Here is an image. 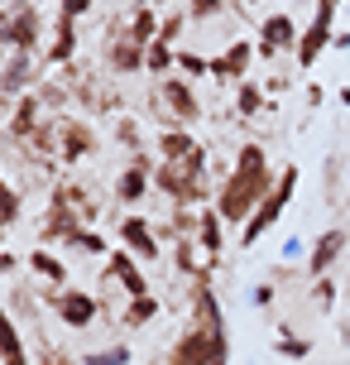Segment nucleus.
I'll list each match as a JSON object with an SVG mask.
<instances>
[{
	"label": "nucleus",
	"mask_w": 350,
	"mask_h": 365,
	"mask_svg": "<svg viewBox=\"0 0 350 365\" xmlns=\"http://www.w3.org/2000/svg\"><path fill=\"white\" fill-rule=\"evenodd\" d=\"M274 168H269V154H264V145H240L235 154V168L226 173V182L216 187V212H221V221H245L255 217L259 207H264V197L274 192Z\"/></svg>",
	"instance_id": "f257e3e1"
},
{
	"label": "nucleus",
	"mask_w": 350,
	"mask_h": 365,
	"mask_svg": "<svg viewBox=\"0 0 350 365\" xmlns=\"http://www.w3.org/2000/svg\"><path fill=\"white\" fill-rule=\"evenodd\" d=\"M293 192H297V164H283L278 168V182H274V192L264 197V207H259L255 217L245 221V231H240V245H259V236L274 226L283 212H288V202H293Z\"/></svg>",
	"instance_id": "f03ea898"
},
{
	"label": "nucleus",
	"mask_w": 350,
	"mask_h": 365,
	"mask_svg": "<svg viewBox=\"0 0 350 365\" xmlns=\"http://www.w3.org/2000/svg\"><path fill=\"white\" fill-rule=\"evenodd\" d=\"M0 34H5V43H10V53H34L38 34H43V19H38L34 0H19V5H10V10H0Z\"/></svg>",
	"instance_id": "7ed1b4c3"
},
{
	"label": "nucleus",
	"mask_w": 350,
	"mask_h": 365,
	"mask_svg": "<svg viewBox=\"0 0 350 365\" xmlns=\"http://www.w3.org/2000/svg\"><path fill=\"white\" fill-rule=\"evenodd\" d=\"M332 24H336V5H332V0H317L312 24L297 34V68H312L317 58L332 48Z\"/></svg>",
	"instance_id": "20e7f679"
},
{
	"label": "nucleus",
	"mask_w": 350,
	"mask_h": 365,
	"mask_svg": "<svg viewBox=\"0 0 350 365\" xmlns=\"http://www.w3.org/2000/svg\"><path fill=\"white\" fill-rule=\"evenodd\" d=\"M159 101L173 110V120H178V125H197V120H202V101H197V87H192L187 77H178V73L159 82Z\"/></svg>",
	"instance_id": "39448f33"
},
{
	"label": "nucleus",
	"mask_w": 350,
	"mask_h": 365,
	"mask_svg": "<svg viewBox=\"0 0 350 365\" xmlns=\"http://www.w3.org/2000/svg\"><path fill=\"white\" fill-rule=\"evenodd\" d=\"M154 159L149 154H134L125 168H120V178H115V197L125 202V207H139L149 197V187H154Z\"/></svg>",
	"instance_id": "423d86ee"
},
{
	"label": "nucleus",
	"mask_w": 350,
	"mask_h": 365,
	"mask_svg": "<svg viewBox=\"0 0 350 365\" xmlns=\"http://www.w3.org/2000/svg\"><path fill=\"white\" fill-rule=\"evenodd\" d=\"M53 312H58V322H63V327L82 331V327H92V322H96L101 303H96L92 293H82V289H58L53 293Z\"/></svg>",
	"instance_id": "0eeeda50"
},
{
	"label": "nucleus",
	"mask_w": 350,
	"mask_h": 365,
	"mask_svg": "<svg viewBox=\"0 0 350 365\" xmlns=\"http://www.w3.org/2000/svg\"><path fill=\"white\" fill-rule=\"evenodd\" d=\"M346 245H350V231L327 226V231L312 240V250H307V274H312V279H327V274L336 269V259L346 255Z\"/></svg>",
	"instance_id": "6e6552de"
},
{
	"label": "nucleus",
	"mask_w": 350,
	"mask_h": 365,
	"mask_svg": "<svg viewBox=\"0 0 350 365\" xmlns=\"http://www.w3.org/2000/svg\"><path fill=\"white\" fill-rule=\"evenodd\" d=\"M283 48H297V24H293V15H264L255 53L259 58H278Z\"/></svg>",
	"instance_id": "1a4fd4ad"
},
{
	"label": "nucleus",
	"mask_w": 350,
	"mask_h": 365,
	"mask_svg": "<svg viewBox=\"0 0 350 365\" xmlns=\"http://www.w3.org/2000/svg\"><path fill=\"white\" fill-rule=\"evenodd\" d=\"M120 245H125L134 259H159V231H154L139 212H129V217L120 221Z\"/></svg>",
	"instance_id": "9d476101"
},
{
	"label": "nucleus",
	"mask_w": 350,
	"mask_h": 365,
	"mask_svg": "<svg viewBox=\"0 0 350 365\" xmlns=\"http://www.w3.org/2000/svg\"><path fill=\"white\" fill-rule=\"evenodd\" d=\"M92 149H96V135H92L87 120H63V125H58V154H63L68 164H82Z\"/></svg>",
	"instance_id": "9b49d317"
},
{
	"label": "nucleus",
	"mask_w": 350,
	"mask_h": 365,
	"mask_svg": "<svg viewBox=\"0 0 350 365\" xmlns=\"http://www.w3.org/2000/svg\"><path fill=\"white\" fill-rule=\"evenodd\" d=\"M106 274H111V279H120V289H125L129 298H144V293H149V284H144V269L134 264V255H129L125 245H115L111 255H106Z\"/></svg>",
	"instance_id": "f8f14e48"
},
{
	"label": "nucleus",
	"mask_w": 350,
	"mask_h": 365,
	"mask_svg": "<svg viewBox=\"0 0 350 365\" xmlns=\"http://www.w3.org/2000/svg\"><path fill=\"white\" fill-rule=\"evenodd\" d=\"M226 221L216 207H202L197 212V245H202V255L211 259V264H221V250H226V231H221Z\"/></svg>",
	"instance_id": "ddd939ff"
},
{
	"label": "nucleus",
	"mask_w": 350,
	"mask_h": 365,
	"mask_svg": "<svg viewBox=\"0 0 350 365\" xmlns=\"http://www.w3.org/2000/svg\"><path fill=\"white\" fill-rule=\"evenodd\" d=\"M255 63V43H230L221 58H211V77L216 82H240Z\"/></svg>",
	"instance_id": "4468645a"
},
{
	"label": "nucleus",
	"mask_w": 350,
	"mask_h": 365,
	"mask_svg": "<svg viewBox=\"0 0 350 365\" xmlns=\"http://www.w3.org/2000/svg\"><path fill=\"white\" fill-rule=\"evenodd\" d=\"M38 110H43V96H34V91H29V96H19V101H15V115H10V125H5V135L24 145V140L38 130Z\"/></svg>",
	"instance_id": "2eb2a0df"
},
{
	"label": "nucleus",
	"mask_w": 350,
	"mask_h": 365,
	"mask_svg": "<svg viewBox=\"0 0 350 365\" xmlns=\"http://www.w3.org/2000/svg\"><path fill=\"white\" fill-rule=\"evenodd\" d=\"M0 365H29V351H24V336H19L15 317L0 308Z\"/></svg>",
	"instance_id": "dca6fc26"
},
{
	"label": "nucleus",
	"mask_w": 350,
	"mask_h": 365,
	"mask_svg": "<svg viewBox=\"0 0 350 365\" xmlns=\"http://www.w3.org/2000/svg\"><path fill=\"white\" fill-rule=\"evenodd\" d=\"M34 77V58L29 53H10L5 68H0V91L5 96H24V82Z\"/></svg>",
	"instance_id": "f3484780"
},
{
	"label": "nucleus",
	"mask_w": 350,
	"mask_h": 365,
	"mask_svg": "<svg viewBox=\"0 0 350 365\" xmlns=\"http://www.w3.org/2000/svg\"><path fill=\"white\" fill-rule=\"evenodd\" d=\"M106 68L111 73H144V48L134 38H115L111 48H106Z\"/></svg>",
	"instance_id": "a211bd4d"
},
{
	"label": "nucleus",
	"mask_w": 350,
	"mask_h": 365,
	"mask_svg": "<svg viewBox=\"0 0 350 365\" xmlns=\"http://www.w3.org/2000/svg\"><path fill=\"white\" fill-rule=\"evenodd\" d=\"M192 149H197V140H192V130H187V125H168L164 135H159V154H164V164H183Z\"/></svg>",
	"instance_id": "6ab92c4d"
},
{
	"label": "nucleus",
	"mask_w": 350,
	"mask_h": 365,
	"mask_svg": "<svg viewBox=\"0 0 350 365\" xmlns=\"http://www.w3.org/2000/svg\"><path fill=\"white\" fill-rule=\"evenodd\" d=\"M159 29H164V19H159V10H149V5H139V10H134V19H129V38H134L139 48H149V43H159Z\"/></svg>",
	"instance_id": "aec40b11"
},
{
	"label": "nucleus",
	"mask_w": 350,
	"mask_h": 365,
	"mask_svg": "<svg viewBox=\"0 0 350 365\" xmlns=\"http://www.w3.org/2000/svg\"><path fill=\"white\" fill-rule=\"evenodd\" d=\"M73 53H77V24L58 15V34L48 43V63H73Z\"/></svg>",
	"instance_id": "412c9836"
},
{
	"label": "nucleus",
	"mask_w": 350,
	"mask_h": 365,
	"mask_svg": "<svg viewBox=\"0 0 350 365\" xmlns=\"http://www.w3.org/2000/svg\"><path fill=\"white\" fill-rule=\"evenodd\" d=\"M29 269H34L38 279H48V284H68V264H63L53 250H43V245L29 250Z\"/></svg>",
	"instance_id": "4be33fe9"
},
{
	"label": "nucleus",
	"mask_w": 350,
	"mask_h": 365,
	"mask_svg": "<svg viewBox=\"0 0 350 365\" xmlns=\"http://www.w3.org/2000/svg\"><path fill=\"white\" fill-rule=\"evenodd\" d=\"M173 68H178V48H173V43H149L144 48V73L173 77Z\"/></svg>",
	"instance_id": "5701e85b"
},
{
	"label": "nucleus",
	"mask_w": 350,
	"mask_h": 365,
	"mask_svg": "<svg viewBox=\"0 0 350 365\" xmlns=\"http://www.w3.org/2000/svg\"><path fill=\"white\" fill-rule=\"evenodd\" d=\"M278 356H283V361H307V356H312V341L297 336L288 322H278Z\"/></svg>",
	"instance_id": "b1692460"
},
{
	"label": "nucleus",
	"mask_w": 350,
	"mask_h": 365,
	"mask_svg": "<svg viewBox=\"0 0 350 365\" xmlns=\"http://www.w3.org/2000/svg\"><path fill=\"white\" fill-rule=\"evenodd\" d=\"M159 317V298L154 293H144V298H129V308H125V327H149Z\"/></svg>",
	"instance_id": "393cba45"
},
{
	"label": "nucleus",
	"mask_w": 350,
	"mask_h": 365,
	"mask_svg": "<svg viewBox=\"0 0 350 365\" xmlns=\"http://www.w3.org/2000/svg\"><path fill=\"white\" fill-rule=\"evenodd\" d=\"M82 365H129V346H96L87 356H77Z\"/></svg>",
	"instance_id": "a878e982"
},
{
	"label": "nucleus",
	"mask_w": 350,
	"mask_h": 365,
	"mask_svg": "<svg viewBox=\"0 0 350 365\" xmlns=\"http://www.w3.org/2000/svg\"><path fill=\"white\" fill-rule=\"evenodd\" d=\"M178 77H202V73H211V58H202V53H187V48H178V68H173Z\"/></svg>",
	"instance_id": "bb28decb"
},
{
	"label": "nucleus",
	"mask_w": 350,
	"mask_h": 365,
	"mask_svg": "<svg viewBox=\"0 0 350 365\" xmlns=\"http://www.w3.org/2000/svg\"><path fill=\"white\" fill-rule=\"evenodd\" d=\"M68 245H77L82 255H111V245H106V236H101V231H87V226H82V231H77V236L68 240Z\"/></svg>",
	"instance_id": "cd10ccee"
},
{
	"label": "nucleus",
	"mask_w": 350,
	"mask_h": 365,
	"mask_svg": "<svg viewBox=\"0 0 350 365\" xmlns=\"http://www.w3.org/2000/svg\"><path fill=\"white\" fill-rule=\"evenodd\" d=\"M0 217L10 221V226L24 217V197H19V192H15V187H10L5 178H0Z\"/></svg>",
	"instance_id": "c85d7f7f"
},
{
	"label": "nucleus",
	"mask_w": 350,
	"mask_h": 365,
	"mask_svg": "<svg viewBox=\"0 0 350 365\" xmlns=\"http://www.w3.org/2000/svg\"><path fill=\"white\" fill-rule=\"evenodd\" d=\"M312 303H317L322 312L336 308V279H332V274H327V279H312Z\"/></svg>",
	"instance_id": "c756f323"
},
{
	"label": "nucleus",
	"mask_w": 350,
	"mask_h": 365,
	"mask_svg": "<svg viewBox=\"0 0 350 365\" xmlns=\"http://www.w3.org/2000/svg\"><path fill=\"white\" fill-rule=\"evenodd\" d=\"M259 106H264V96H259V87H250V82H240V91H235V110H240V115H259Z\"/></svg>",
	"instance_id": "7c9ffc66"
},
{
	"label": "nucleus",
	"mask_w": 350,
	"mask_h": 365,
	"mask_svg": "<svg viewBox=\"0 0 350 365\" xmlns=\"http://www.w3.org/2000/svg\"><path fill=\"white\" fill-rule=\"evenodd\" d=\"M183 24H187V15H168V19H164V29H159V43H178Z\"/></svg>",
	"instance_id": "2f4dec72"
},
{
	"label": "nucleus",
	"mask_w": 350,
	"mask_h": 365,
	"mask_svg": "<svg viewBox=\"0 0 350 365\" xmlns=\"http://www.w3.org/2000/svg\"><path fill=\"white\" fill-rule=\"evenodd\" d=\"M92 5H96V0H63V5H58V15H63V19H73V24H77V19L87 15Z\"/></svg>",
	"instance_id": "473e14b6"
},
{
	"label": "nucleus",
	"mask_w": 350,
	"mask_h": 365,
	"mask_svg": "<svg viewBox=\"0 0 350 365\" xmlns=\"http://www.w3.org/2000/svg\"><path fill=\"white\" fill-rule=\"evenodd\" d=\"M134 130H139V125H134V120H120V130H115V140H120V145H129V149H134V145H139V135H134Z\"/></svg>",
	"instance_id": "72a5a7b5"
},
{
	"label": "nucleus",
	"mask_w": 350,
	"mask_h": 365,
	"mask_svg": "<svg viewBox=\"0 0 350 365\" xmlns=\"http://www.w3.org/2000/svg\"><path fill=\"white\" fill-rule=\"evenodd\" d=\"M187 10H192V15H216V10H226V0H192Z\"/></svg>",
	"instance_id": "f704fd0d"
},
{
	"label": "nucleus",
	"mask_w": 350,
	"mask_h": 365,
	"mask_svg": "<svg viewBox=\"0 0 350 365\" xmlns=\"http://www.w3.org/2000/svg\"><path fill=\"white\" fill-rule=\"evenodd\" d=\"M274 298H278V293H274V284H259V289H255V308H269Z\"/></svg>",
	"instance_id": "c9c22d12"
},
{
	"label": "nucleus",
	"mask_w": 350,
	"mask_h": 365,
	"mask_svg": "<svg viewBox=\"0 0 350 365\" xmlns=\"http://www.w3.org/2000/svg\"><path fill=\"white\" fill-rule=\"evenodd\" d=\"M38 365H77V361H68V356H58V351H43V356H38Z\"/></svg>",
	"instance_id": "e433bc0d"
},
{
	"label": "nucleus",
	"mask_w": 350,
	"mask_h": 365,
	"mask_svg": "<svg viewBox=\"0 0 350 365\" xmlns=\"http://www.w3.org/2000/svg\"><path fill=\"white\" fill-rule=\"evenodd\" d=\"M283 259H302V240H297V236L283 245Z\"/></svg>",
	"instance_id": "4c0bfd02"
},
{
	"label": "nucleus",
	"mask_w": 350,
	"mask_h": 365,
	"mask_svg": "<svg viewBox=\"0 0 350 365\" xmlns=\"http://www.w3.org/2000/svg\"><path fill=\"white\" fill-rule=\"evenodd\" d=\"M322 96H327V87H317V82H312V87H307V106H322Z\"/></svg>",
	"instance_id": "58836bf2"
},
{
	"label": "nucleus",
	"mask_w": 350,
	"mask_h": 365,
	"mask_svg": "<svg viewBox=\"0 0 350 365\" xmlns=\"http://www.w3.org/2000/svg\"><path fill=\"white\" fill-rule=\"evenodd\" d=\"M15 264H19V259L10 255V250H0V274H10V269H15Z\"/></svg>",
	"instance_id": "ea45409f"
},
{
	"label": "nucleus",
	"mask_w": 350,
	"mask_h": 365,
	"mask_svg": "<svg viewBox=\"0 0 350 365\" xmlns=\"http://www.w3.org/2000/svg\"><path fill=\"white\" fill-rule=\"evenodd\" d=\"M332 43L336 48H350V34H332Z\"/></svg>",
	"instance_id": "a19ab883"
},
{
	"label": "nucleus",
	"mask_w": 350,
	"mask_h": 365,
	"mask_svg": "<svg viewBox=\"0 0 350 365\" xmlns=\"http://www.w3.org/2000/svg\"><path fill=\"white\" fill-rule=\"evenodd\" d=\"M336 101H341V106H350V87H341V91H336Z\"/></svg>",
	"instance_id": "79ce46f5"
},
{
	"label": "nucleus",
	"mask_w": 350,
	"mask_h": 365,
	"mask_svg": "<svg viewBox=\"0 0 350 365\" xmlns=\"http://www.w3.org/2000/svg\"><path fill=\"white\" fill-rule=\"evenodd\" d=\"M5 231H10V221H5V217H0V240H5Z\"/></svg>",
	"instance_id": "37998d69"
},
{
	"label": "nucleus",
	"mask_w": 350,
	"mask_h": 365,
	"mask_svg": "<svg viewBox=\"0 0 350 365\" xmlns=\"http://www.w3.org/2000/svg\"><path fill=\"white\" fill-rule=\"evenodd\" d=\"M332 5H341V0H332Z\"/></svg>",
	"instance_id": "c03bdc74"
},
{
	"label": "nucleus",
	"mask_w": 350,
	"mask_h": 365,
	"mask_svg": "<svg viewBox=\"0 0 350 365\" xmlns=\"http://www.w3.org/2000/svg\"><path fill=\"white\" fill-rule=\"evenodd\" d=\"M149 365H159V361H149Z\"/></svg>",
	"instance_id": "a18cd8bd"
}]
</instances>
